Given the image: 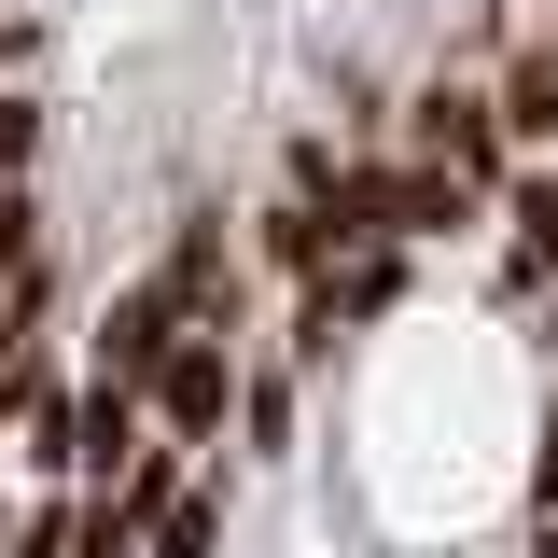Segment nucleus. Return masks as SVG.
<instances>
[{"mask_svg": "<svg viewBox=\"0 0 558 558\" xmlns=\"http://www.w3.org/2000/svg\"><path fill=\"white\" fill-rule=\"evenodd\" d=\"M405 154H433V168H461L488 209H502V182H517V126H502V84L488 70H418L405 84Z\"/></svg>", "mask_w": 558, "mask_h": 558, "instance_id": "1", "label": "nucleus"}, {"mask_svg": "<svg viewBox=\"0 0 558 558\" xmlns=\"http://www.w3.org/2000/svg\"><path fill=\"white\" fill-rule=\"evenodd\" d=\"M391 307H405V252H391V238H377V252H336L322 279H293V307H279V349H293L307 377H336V349H349V336H377Z\"/></svg>", "mask_w": 558, "mask_h": 558, "instance_id": "2", "label": "nucleus"}, {"mask_svg": "<svg viewBox=\"0 0 558 558\" xmlns=\"http://www.w3.org/2000/svg\"><path fill=\"white\" fill-rule=\"evenodd\" d=\"M238 377H252V336L182 322V336H168V363H154V418H168L182 447H223V433H238Z\"/></svg>", "mask_w": 558, "mask_h": 558, "instance_id": "3", "label": "nucleus"}, {"mask_svg": "<svg viewBox=\"0 0 558 558\" xmlns=\"http://www.w3.org/2000/svg\"><path fill=\"white\" fill-rule=\"evenodd\" d=\"M168 336H182V279H168V266H140L126 293L98 307V336H84V377H126V391H154Z\"/></svg>", "mask_w": 558, "mask_h": 558, "instance_id": "4", "label": "nucleus"}, {"mask_svg": "<svg viewBox=\"0 0 558 558\" xmlns=\"http://www.w3.org/2000/svg\"><path fill=\"white\" fill-rule=\"evenodd\" d=\"M517 252H502V293H545L558 279V154H517V182H502V209H488Z\"/></svg>", "mask_w": 558, "mask_h": 558, "instance_id": "5", "label": "nucleus"}, {"mask_svg": "<svg viewBox=\"0 0 558 558\" xmlns=\"http://www.w3.org/2000/svg\"><path fill=\"white\" fill-rule=\"evenodd\" d=\"M293 447H307V363L252 349V377H238V461H293Z\"/></svg>", "mask_w": 558, "mask_h": 558, "instance_id": "6", "label": "nucleus"}, {"mask_svg": "<svg viewBox=\"0 0 558 558\" xmlns=\"http://www.w3.org/2000/svg\"><path fill=\"white\" fill-rule=\"evenodd\" d=\"M488 196L461 182V168H433V154H391V238L405 252H433V238H475Z\"/></svg>", "mask_w": 558, "mask_h": 558, "instance_id": "7", "label": "nucleus"}, {"mask_svg": "<svg viewBox=\"0 0 558 558\" xmlns=\"http://www.w3.org/2000/svg\"><path fill=\"white\" fill-rule=\"evenodd\" d=\"M238 223H252V279H279V293L336 266V223H322V196H293V182H279L266 209H238Z\"/></svg>", "mask_w": 558, "mask_h": 558, "instance_id": "8", "label": "nucleus"}, {"mask_svg": "<svg viewBox=\"0 0 558 558\" xmlns=\"http://www.w3.org/2000/svg\"><path fill=\"white\" fill-rule=\"evenodd\" d=\"M488 84H502V126H517V154H558V43H517Z\"/></svg>", "mask_w": 558, "mask_h": 558, "instance_id": "9", "label": "nucleus"}, {"mask_svg": "<svg viewBox=\"0 0 558 558\" xmlns=\"http://www.w3.org/2000/svg\"><path fill=\"white\" fill-rule=\"evenodd\" d=\"M223 502H238V488H223V461H196V475H182V502L154 517V545H140V558H223Z\"/></svg>", "mask_w": 558, "mask_h": 558, "instance_id": "10", "label": "nucleus"}, {"mask_svg": "<svg viewBox=\"0 0 558 558\" xmlns=\"http://www.w3.org/2000/svg\"><path fill=\"white\" fill-rule=\"evenodd\" d=\"M84 531V488H28V502H0V558H70Z\"/></svg>", "mask_w": 558, "mask_h": 558, "instance_id": "11", "label": "nucleus"}, {"mask_svg": "<svg viewBox=\"0 0 558 558\" xmlns=\"http://www.w3.org/2000/svg\"><path fill=\"white\" fill-rule=\"evenodd\" d=\"M28 266H57V209H43V182H0V293Z\"/></svg>", "mask_w": 558, "mask_h": 558, "instance_id": "12", "label": "nucleus"}, {"mask_svg": "<svg viewBox=\"0 0 558 558\" xmlns=\"http://www.w3.org/2000/svg\"><path fill=\"white\" fill-rule=\"evenodd\" d=\"M154 531H140V502L126 488H84V531H70V558H140Z\"/></svg>", "mask_w": 558, "mask_h": 558, "instance_id": "13", "label": "nucleus"}, {"mask_svg": "<svg viewBox=\"0 0 558 558\" xmlns=\"http://www.w3.org/2000/svg\"><path fill=\"white\" fill-rule=\"evenodd\" d=\"M531 517H558V405H545V447H531Z\"/></svg>", "mask_w": 558, "mask_h": 558, "instance_id": "14", "label": "nucleus"}, {"mask_svg": "<svg viewBox=\"0 0 558 558\" xmlns=\"http://www.w3.org/2000/svg\"><path fill=\"white\" fill-rule=\"evenodd\" d=\"M531 43H558V0H545V28H531Z\"/></svg>", "mask_w": 558, "mask_h": 558, "instance_id": "15", "label": "nucleus"}]
</instances>
